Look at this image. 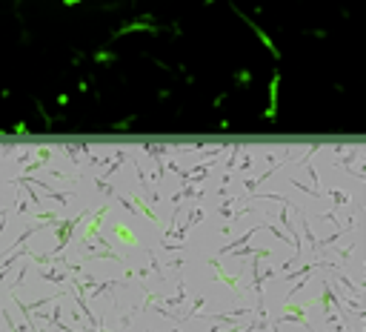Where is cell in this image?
<instances>
[{"mask_svg": "<svg viewBox=\"0 0 366 332\" xmlns=\"http://www.w3.org/2000/svg\"><path fill=\"white\" fill-rule=\"evenodd\" d=\"M232 12H238V9L232 6ZM238 17H241V20H244V23H246V26H249V29H252V32H255V34H258V40H260V43H263V46L269 49V55H272L274 61H280V49L274 46V40H269V34H266V32L260 29L258 23H252V17H246L244 12H238Z\"/></svg>", "mask_w": 366, "mask_h": 332, "instance_id": "1", "label": "cell"}, {"mask_svg": "<svg viewBox=\"0 0 366 332\" xmlns=\"http://www.w3.org/2000/svg\"><path fill=\"white\" fill-rule=\"evenodd\" d=\"M209 267L214 269V275H217V281H223V284H226V286L232 289V295H238V298L244 295V289H241L238 278H235V275H226V272H223V267H220V261H217V255H214V258H209Z\"/></svg>", "mask_w": 366, "mask_h": 332, "instance_id": "2", "label": "cell"}, {"mask_svg": "<svg viewBox=\"0 0 366 332\" xmlns=\"http://www.w3.org/2000/svg\"><path fill=\"white\" fill-rule=\"evenodd\" d=\"M277 92H280V72L274 69L272 80H269V106H266V112H263L266 121H274V118H277Z\"/></svg>", "mask_w": 366, "mask_h": 332, "instance_id": "3", "label": "cell"}, {"mask_svg": "<svg viewBox=\"0 0 366 332\" xmlns=\"http://www.w3.org/2000/svg\"><path fill=\"white\" fill-rule=\"evenodd\" d=\"M289 209H292V204L286 201V204H283V209L277 212V221L283 223V229H286V235L292 238V243H295V246H298V252H301V235H298V226H295V223H289Z\"/></svg>", "mask_w": 366, "mask_h": 332, "instance_id": "4", "label": "cell"}, {"mask_svg": "<svg viewBox=\"0 0 366 332\" xmlns=\"http://www.w3.org/2000/svg\"><path fill=\"white\" fill-rule=\"evenodd\" d=\"M106 212H109V204L100 206L94 215H86V218H89V223H86V241H94V238H97V232H100V221H103Z\"/></svg>", "mask_w": 366, "mask_h": 332, "instance_id": "5", "label": "cell"}, {"mask_svg": "<svg viewBox=\"0 0 366 332\" xmlns=\"http://www.w3.org/2000/svg\"><path fill=\"white\" fill-rule=\"evenodd\" d=\"M129 32H152V34H157V26H152L149 20H135V23H126L123 29H118L112 37H123V34H129Z\"/></svg>", "mask_w": 366, "mask_h": 332, "instance_id": "6", "label": "cell"}, {"mask_svg": "<svg viewBox=\"0 0 366 332\" xmlns=\"http://www.w3.org/2000/svg\"><path fill=\"white\" fill-rule=\"evenodd\" d=\"M260 226H263V223H260ZM260 226H252V229H249V232H244L241 238H235V241H232V243H226V246H220V249H217V255H229L232 249H238V246H244L246 241H252V235H255V232H258Z\"/></svg>", "mask_w": 366, "mask_h": 332, "instance_id": "7", "label": "cell"}, {"mask_svg": "<svg viewBox=\"0 0 366 332\" xmlns=\"http://www.w3.org/2000/svg\"><path fill=\"white\" fill-rule=\"evenodd\" d=\"M157 301H163L166 306H181V303L186 301V284L181 281V286H178V295H172V298H169V295H160V292H157Z\"/></svg>", "mask_w": 366, "mask_h": 332, "instance_id": "8", "label": "cell"}, {"mask_svg": "<svg viewBox=\"0 0 366 332\" xmlns=\"http://www.w3.org/2000/svg\"><path fill=\"white\" fill-rule=\"evenodd\" d=\"M298 218H301V223H304V235H306V241H309V246H312V252H315V255H320V249H318V238L312 235V226L306 223V212L298 209Z\"/></svg>", "mask_w": 366, "mask_h": 332, "instance_id": "9", "label": "cell"}, {"mask_svg": "<svg viewBox=\"0 0 366 332\" xmlns=\"http://www.w3.org/2000/svg\"><path fill=\"white\" fill-rule=\"evenodd\" d=\"M132 204H135V209H137V212H143L152 223H160V221H157V215L152 212V206H149V201H143V198H132Z\"/></svg>", "mask_w": 366, "mask_h": 332, "instance_id": "10", "label": "cell"}, {"mask_svg": "<svg viewBox=\"0 0 366 332\" xmlns=\"http://www.w3.org/2000/svg\"><path fill=\"white\" fill-rule=\"evenodd\" d=\"M318 269V264H306V267H301V269L298 272H283V275H277V278H283V281H298V275H301V278H304V275H312V272Z\"/></svg>", "mask_w": 366, "mask_h": 332, "instance_id": "11", "label": "cell"}, {"mask_svg": "<svg viewBox=\"0 0 366 332\" xmlns=\"http://www.w3.org/2000/svg\"><path fill=\"white\" fill-rule=\"evenodd\" d=\"M326 195L332 198V204H335V206H346V204H349V195H346V192H340V189H329Z\"/></svg>", "mask_w": 366, "mask_h": 332, "instance_id": "12", "label": "cell"}, {"mask_svg": "<svg viewBox=\"0 0 366 332\" xmlns=\"http://www.w3.org/2000/svg\"><path fill=\"white\" fill-rule=\"evenodd\" d=\"M200 195H203L200 189H183V192H178V195L172 198V204H181L183 198H200Z\"/></svg>", "mask_w": 366, "mask_h": 332, "instance_id": "13", "label": "cell"}, {"mask_svg": "<svg viewBox=\"0 0 366 332\" xmlns=\"http://www.w3.org/2000/svg\"><path fill=\"white\" fill-rule=\"evenodd\" d=\"M115 232H118V235H121L126 243H137V238H135V235H132V232H129V229H126L123 223H115Z\"/></svg>", "mask_w": 366, "mask_h": 332, "instance_id": "14", "label": "cell"}, {"mask_svg": "<svg viewBox=\"0 0 366 332\" xmlns=\"http://www.w3.org/2000/svg\"><path fill=\"white\" fill-rule=\"evenodd\" d=\"M203 303H206V295H200V298H195V301H192V309H189V315H183V321H186V318H195V315L200 312V306H203Z\"/></svg>", "mask_w": 366, "mask_h": 332, "instance_id": "15", "label": "cell"}, {"mask_svg": "<svg viewBox=\"0 0 366 332\" xmlns=\"http://www.w3.org/2000/svg\"><path fill=\"white\" fill-rule=\"evenodd\" d=\"M118 55L115 52H94V63H115Z\"/></svg>", "mask_w": 366, "mask_h": 332, "instance_id": "16", "label": "cell"}, {"mask_svg": "<svg viewBox=\"0 0 366 332\" xmlns=\"http://www.w3.org/2000/svg\"><path fill=\"white\" fill-rule=\"evenodd\" d=\"M232 206H235V198L223 201V204H220V218H226V221H229V218H232Z\"/></svg>", "mask_w": 366, "mask_h": 332, "instance_id": "17", "label": "cell"}, {"mask_svg": "<svg viewBox=\"0 0 366 332\" xmlns=\"http://www.w3.org/2000/svg\"><path fill=\"white\" fill-rule=\"evenodd\" d=\"M0 315H3V321H6V327H9V332H20V330H17V324H15V318H12V312H9V309H0Z\"/></svg>", "mask_w": 366, "mask_h": 332, "instance_id": "18", "label": "cell"}, {"mask_svg": "<svg viewBox=\"0 0 366 332\" xmlns=\"http://www.w3.org/2000/svg\"><path fill=\"white\" fill-rule=\"evenodd\" d=\"M235 80H238L241 86H249V83H252V72H246V69H241V72L235 75Z\"/></svg>", "mask_w": 366, "mask_h": 332, "instance_id": "19", "label": "cell"}, {"mask_svg": "<svg viewBox=\"0 0 366 332\" xmlns=\"http://www.w3.org/2000/svg\"><path fill=\"white\" fill-rule=\"evenodd\" d=\"M146 255H149V264H152V269L160 275V261H157V255H154L152 249H146ZM160 278H163V275H160Z\"/></svg>", "mask_w": 366, "mask_h": 332, "instance_id": "20", "label": "cell"}, {"mask_svg": "<svg viewBox=\"0 0 366 332\" xmlns=\"http://www.w3.org/2000/svg\"><path fill=\"white\" fill-rule=\"evenodd\" d=\"M94 183H97V189H100V192H103L106 198H112V195H115V189H112V186H109L106 181H94Z\"/></svg>", "mask_w": 366, "mask_h": 332, "instance_id": "21", "label": "cell"}, {"mask_svg": "<svg viewBox=\"0 0 366 332\" xmlns=\"http://www.w3.org/2000/svg\"><path fill=\"white\" fill-rule=\"evenodd\" d=\"M12 132H15V135H29V126L20 121V123H15V129H12Z\"/></svg>", "mask_w": 366, "mask_h": 332, "instance_id": "22", "label": "cell"}, {"mask_svg": "<svg viewBox=\"0 0 366 332\" xmlns=\"http://www.w3.org/2000/svg\"><path fill=\"white\" fill-rule=\"evenodd\" d=\"M183 267V258L181 255H178V258H172V261H169V269H181Z\"/></svg>", "mask_w": 366, "mask_h": 332, "instance_id": "23", "label": "cell"}, {"mask_svg": "<svg viewBox=\"0 0 366 332\" xmlns=\"http://www.w3.org/2000/svg\"><path fill=\"white\" fill-rule=\"evenodd\" d=\"M15 206H17V212H29V206H26V201H23V198H17V204H15Z\"/></svg>", "mask_w": 366, "mask_h": 332, "instance_id": "24", "label": "cell"}, {"mask_svg": "<svg viewBox=\"0 0 366 332\" xmlns=\"http://www.w3.org/2000/svg\"><path fill=\"white\" fill-rule=\"evenodd\" d=\"M132 121H135V115H132V118H126V121H121V123H115V129H126Z\"/></svg>", "mask_w": 366, "mask_h": 332, "instance_id": "25", "label": "cell"}, {"mask_svg": "<svg viewBox=\"0 0 366 332\" xmlns=\"http://www.w3.org/2000/svg\"><path fill=\"white\" fill-rule=\"evenodd\" d=\"M6 218H9V215H3V218H0V235H3V229H6Z\"/></svg>", "mask_w": 366, "mask_h": 332, "instance_id": "26", "label": "cell"}, {"mask_svg": "<svg viewBox=\"0 0 366 332\" xmlns=\"http://www.w3.org/2000/svg\"><path fill=\"white\" fill-rule=\"evenodd\" d=\"M80 0H63V6H77Z\"/></svg>", "mask_w": 366, "mask_h": 332, "instance_id": "27", "label": "cell"}]
</instances>
